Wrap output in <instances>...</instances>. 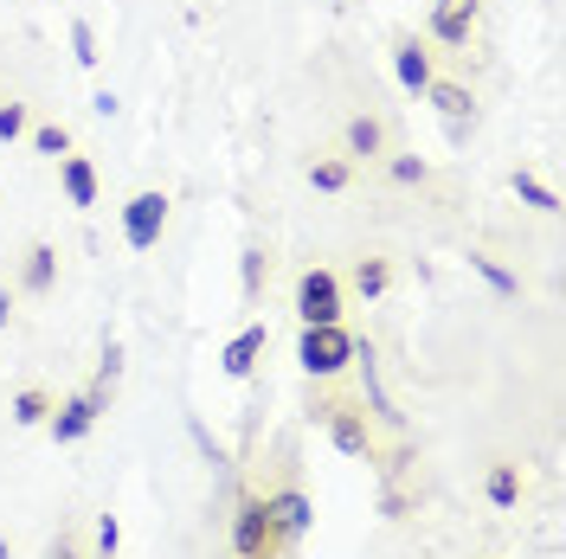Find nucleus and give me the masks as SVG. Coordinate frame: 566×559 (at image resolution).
Here are the masks:
<instances>
[{"mask_svg": "<svg viewBox=\"0 0 566 559\" xmlns=\"http://www.w3.org/2000/svg\"><path fill=\"white\" fill-rule=\"evenodd\" d=\"M290 534L271 521V502H245L239 508V527H232V553L239 559H290Z\"/></svg>", "mask_w": 566, "mask_h": 559, "instance_id": "obj_1", "label": "nucleus"}, {"mask_svg": "<svg viewBox=\"0 0 566 559\" xmlns=\"http://www.w3.org/2000/svg\"><path fill=\"white\" fill-rule=\"evenodd\" d=\"M296 360H303L316 380H328V373H342V367L354 360V335H342V321L303 328V348H296Z\"/></svg>", "mask_w": 566, "mask_h": 559, "instance_id": "obj_2", "label": "nucleus"}, {"mask_svg": "<svg viewBox=\"0 0 566 559\" xmlns=\"http://www.w3.org/2000/svg\"><path fill=\"white\" fill-rule=\"evenodd\" d=\"M296 315H303V328L335 321V315H342V283L328 277V271H310V277L296 283Z\"/></svg>", "mask_w": 566, "mask_h": 559, "instance_id": "obj_3", "label": "nucleus"}, {"mask_svg": "<svg viewBox=\"0 0 566 559\" xmlns=\"http://www.w3.org/2000/svg\"><path fill=\"white\" fill-rule=\"evenodd\" d=\"M161 225H168V200L161 193H136L129 207H123V239L136 251H148L155 239H161Z\"/></svg>", "mask_w": 566, "mask_h": 559, "instance_id": "obj_4", "label": "nucleus"}, {"mask_svg": "<svg viewBox=\"0 0 566 559\" xmlns=\"http://www.w3.org/2000/svg\"><path fill=\"white\" fill-rule=\"evenodd\" d=\"M109 386H116V380H97L91 392H77V399H71L65 412L52 419V431H59V444H77V437H84V431L97 424V412L109 405Z\"/></svg>", "mask_w": 566, "mask_h": 559, "instance_id": "obj_5", "label": "nucleus"}, {"mask_svg": "<svg viewBox=\"0 0 566 559\" xmlns=\"http://www.w3.org/2000/svg\"><path fill=\"white\" fill-rule=\"evenodd\" d=\"M431 91V104H438V116H444V136L463 141L470 129H476V104H470V91L463 84H424Z\"/></svg>", "mask_w": 566, "mask_h": 559, "instance_id": "obj_6", "label": "nucleus"}, {"mask_svg": "<svg viewBox=\"0 0 566 559\" xmlns=\"http://www.w3.org/2000/svg\"><path fill=\"white\" fill-rule=\"evenodd\" d=\"M476 27V0H438L431 7V39H444V45H463Z\"/></svg>", "mask_w": 566, "mask_h": 559, "instance_id": "obj_7", "label": "nucleus"}, {"mask_svg": "<svg viewBox=\"0 0 566 559\" xmlns=\"http://www.w3.org/2000/svg\"><path fill=\"white\" fill-rule=\"evenodd\" d=\"M271 521L290 534V540H303V527H310V502L296 489H283V495H271Z\"/></svg>", "mask_w": 566, "mask_h": 559, "instance_id": "obj_8", "label": "nucleus"}, {"mask_svg": "<svg viewBox=\"0 0 566 559\" xmlns=\"http://www.w3.org/2000/svg\"><path fill=\"white\" fill-rule=\"evenodd\" d=\"M258 354H264V328H245V335H239V341L226 348V360H219V367H226L232 380H245L251 367H258Z\"/></svg>", "mask_w": 566, "mask_h": 559, "instance_id": "obj_9", "label": "nucleus"}, {"mask_svg": "<svg viewBox=\"0 0 566 559\" xmlns=\"http://www.w3.org/2000/svg\"><path fill=\"white\" fill-rule=\"evenodd\" d=\"M328 437H335V451H342V456L367 451V424L354 419V412H335V419H328Z\"/></svg>", "mask_w": 566, "mask_h": 559, "instance_id": "obj_10", "label": "nucleus"}, {"mask_svg": "<svg viewBox=\"0 0 566 559\" xmlns=\"http://www.w3.org/2000/svg\"><path fill=\"white\" fill-rule=\"evenodd\" d=\"M65 193H71V207H91V200H97V168L71 155L65 161Z\"/></svg>", "mask_w": 566, "mask_h": 559, "instance_id": "obj_11", "label": "nucleus"}, {"mask_svg": "<svg viewBox=\"0 0 566 559\" xmlns=\"http://www.w3.org/2000/svg\"><path fill=\"white\" fill-rule=\"evenodd\" d=\"M392 71H399V84H406V91H424V84H431V59H424L419 45H399Z\"/></svg>", "mask_w": 566, "mask_h": 559, "instance_id": "obj_12", "label": "nucleus"}, {"mask_svg": "<svg viewBox=\"0 0 566 559\" xmlns=\"http://www.w3.org/2000/svg\"><path fill=\"white\" fill-rule=\"evenodd\" d=\"M52 271H59V251L52 245L27 251V289H52Z\"/></svg>", "mask_w": 566, "mask_h": 559, "instance_id": "obj_13", "label": "nucleus"}, {"mask_svg": "<svg viewBox=\"0 0 566 559\" xmlns=\"http://www.w3.org/2000/svg\"><path fill=\"white\" fill-rule=\"evenodd\" d=\"M515 193H522V207H534V212H560L554 187H541L534 175H515Z\"/></svg>", "mask_w": 566, "mask_h": 559, "instance_id": "obj_14", "label": "nucleus"}, {"mask_svg": "<svg viewBox=\"0 0 566 559\" xmlns=\"http://www.w3.org/2000/svg\"><path fill=\"white\" fill-rule=\"evenodd\" d=\"M348 148L354 155H374V148H380V123H374V116H354L348 123Z\"/></svg>", "mask_w": 566, "mask_h": 559, "instance_id": "obj_15", "label": "nucleus"}, {"mask_svg": "<svg viewBox=\"0 0 566 559\" xmlns=\"http://www.w3.org/2000/svg\"><path fill=\"white\" fill-rule=\"evenodd\" d=\"M470 271H476V277L490 283L495 296H515V289H522V283L509 277V271H502V264H490V257H470Z\"/></svg>", "mask_w": 566, "mask_h": 559, "instance_id": "obj_16", "label": "nucleus"}, {"mask_svg": "<svg viewBox=\"0 0 566 559\" xmlns=\"http://www.w3.org/2000/svg\"><path fill=\"white\" fill-rule=\"evenodd\" d=\"M483 489H490V502H495V508H515V495H522V483H515V470H490V483H483Z\"/></svg>", "mask_w": 566, "mask_h": 559, "instance_id": "obj_17", "label": "nucleus"}, {"mask_svg": "<svg viewBox=\"0 0 566 559\" xmlns=\"http://www.w3.org/2000/svg\"><path fill=\"white\" fill-rule=\"evenodd\" d=\"M310 180H316L322 193H342V187H348V161H316V168H310Z\"/></svg>", "mask_w": 566, "mask_h": 559, "instance_id": "obj_18", "label": "nucleus"}, {"mask_svg": "<svg viewBox=\"0 0 566 559\" xmlns=\"http://www.w3.org/2000/svg\"><path fill=\"white\" fill-rule=\"evenodd\" d=\"M71 59H77V65H97V33H91V20L71 27Z\"/></svg>", "mask_w": 566, "mask_h": 559, "instance_id": "obj_19", "label": "nucleus"}, {"mask_svg": "<svg viewBox=\"0 0 566 559\" xmlns=\"http://www.w3.org/2000/svg\"><path fill=\"white\" fill-rule=\"evenodd\" d=\"M354 289H360V296H380V289H387V264H380V257H367V264L354 271Z\"/></svg>", "mask_w": 566, "mask_h": 559, "instance_id": "obj_20", "label": "nucleus"}, {"mask_svg": "<svg viewBox=\"0 0 566 559\" xmlns=\"http://www.w3.org/2000/svg\"><path fill=\"white\" fill-rule=\"evenodd\" d=\"M45 412H52V399H45V392H20V399H13V419H20V424H39Z\"/></svg>", "mask_w": 566, "mask_h": 559, "instance_id": "obj_21", "label": "nucleus"}, {"mask_svg": "<svg viewBox=\"0 0 566 559\" xmlns=\"http://www.w3.org/2000/svg\"><path fill=\"white\" fill-rule=\"evenodd\" d=\"M27 136V104H0V141Z\"/></svg>", "mask_w": 566, "mask_h": 559, "instance_id": "obj_22", "label": "nucleus"}, {"mask_svg": "<svg viewBox=\"0 0 566 559\" xmlns=\"http://www.w3.org/2000/svg\"><path fill=\"white\" fill-rule=\"evenodd\" d=\"M65 129H59V123H45V129H33V148H39V155H65Z\"/></svg>", "mask_w": 566, "mask_h": 559, "instance_id": "obj_23", "label": "nucleus"}, {"mask_svg": "<svg viewBox=\"0 0 566 559\" xmlns=\"http://www.w3.org/2000/svg\"><path fill=\"white\" fill-rule=\"evenodd\" d=\"M97 547H104V559L123 547V521H116V515H104V521H97Z\"/></svg>", "mask_w": 566, "mask_h": 559, "instance_id": "obj_24", "label": "nucleus"}, {"mask_svg": "<svg viewBox=\"0 0 566 559\" xmlns=\"http://www.w3.org/2000/svg\"><path fill=\"white\" fill-rule=\"evenodd\" d=\"M392 180H424V161L419 155H399V161H392Z\"/></svg>", "mask_w": 566, "mask_h": 559, "instance_id": "obj_25", "label": "nucleus"}, {"mask_svg": "<svg viewBox=\"0 0 566 559\" xmlns=\"http://www.w3.org/2000/svg\"><path fill=\"white\" fill-rule=\"evenodd\" d=\"M258 277H264V257H258V251H245V289H258Z\"/></svg>", "mask_w": 566, "mask_h": 559, "instance_id": "obj_26", "label": "nucleus"}, {"mask_svg": "<svg viewBox=\"0 0 566 559\" xmlns=\"http://www.w3.org/2000/svg\"><path fill=\"white\" fill-rule=\"evenodd\" d=\"M52 559H77V547H71V540H59V547H52Z\"/></svg>", "mask_w": 566, "mask_h": 559, "instance_id": "obj_27", "label": "nucleus"}, {"mask_svg": "<svg viewBox=\"0 0 566 559\" xmlns=\"http://www.w3.org/2000/svg\"><path fill=\"white\" fill-rule=\"evenodd\" d=\"M7 315H13V303H7V289H0V328H7Z\"/></svg>", "mask_w": 566, "mask_h": 559, "instance_id": "obj_28", "label": "nucleus"}, {"mask_svg": "<svg viewBox=\"0 0 566 559\" xmlns=\"http://www.w3.org/2000/svg\"><path fill=\"white\" fill-rule=\"evenodd\" d=\"M0 559H7V540H0Z\"/></svg>", "mask_w": 566, "mask_h": 559, "instance_id": "obj_29", "label": "nucleus"}]
</instances>
